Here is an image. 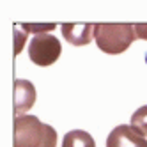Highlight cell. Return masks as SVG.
Listing matches in <instances>:
<instances>
[{
	"label": "cell",
	"instance_id": "cell-1",
	"mask_svg": "<svg viewBox=\"0 0 147 147\" xmlns=\"http://www.w3.org/2000/svg\"><path fill=\"white\" fill-rule=\"evenodd\" d=\"M14 147H57V131L36 115L14 119Z\"/></svg>",
	"mask_w": 147,
	"mask_h": 147
},
{
	"label": "cell",
	"instance_id": "cell-2",
	"mask_svg": "<svg viewBox=\"0 0 147 147\" xmlns=\"http://www.w3.org/2000/svg\"><path fill=\"white\" fill-rule=\"evenodd\" d=\"M94 37L101 51L117 55L131 46L136 34L131 23H98L94 25Z\"/></svg>",
	"mask_w": 147,
	"mask_h": 147
},
{
	"label": "cell",
	"instance_id": "cell-3",
	"mask_svg": "<svg viewBox=\"0 0 147 147\" xmlns=\"http://www.w3.org/2000/svg\"><path fill=\"white\" fill-rule=\"evenodd\" d=\"M62 46L51 34H37L28 43V57L37 66H51L60 57Z\"/></svg>",
	"mask_w": 147,
	"mask_h": 147
},
{
	"label": "cell",
	"instance_id": "cell-4",
	"mask_svg": "<svg viewBox=\"0 0 147 147\" xmlns=\"http://www.w3.org/2000/svg\"><path fill=\"white\" fill-rule=\"evenodd\" d=\"M107 147H147L145 136L136 133L131 126L121 124L113 128L107 138Z\"/></svg>",
	"mask_w": 147,
	"mask_h": 147
},
{
	"label": "cell",
	"instance_id": "cell-5",
	"mask_svg": "<svg viewBox=\"0 0 147 147\" xmlns=\"http://www.w3.org/2000/svg\"><path fill=\"white\" fill-rule=\"evenodd\" d=\"M36 103V89L28 80L18 78L14 82V112L16 115H23L27 110H30Z\"/></svg>",
	"mask_w": 147,
	"mask_h": 147
},
{
	"label": "cell",
	"instance_id": "cell-6",
	"mask_svg": "<svg viewBox=\"0 0 147 147\" xmlns=\"http://www.w3.org/2000/svg\"><path fill=\"white\" fill-rule=\"evenodd\" d=\"M62 36L73 46H85L92 41L94 25H90V23H64L62 25Z\"/></svg>",
	"mask_w": 147,
	"mask_h": 147
},
{
	"label": "cell",
	"instance_id": "cell-7",
	"mask_svg": "<svg viewBox=\"0 0 147 147\" xmlns=\"http://www.w3.org/2000/svg\"><path fill=\"white\" fill-rule=\"evenodd\" d=\"M62 147H96V142H94V138L87 131L73 129L64 135Z\"/></svg>",
	"mask_w": 147,
	"mask_h": 147
},
{
	"label": "cell",
	"instance_id": "cell-8",
	"mask_svg": "<svg viewBox=\"0 0 147 147\" xmlns=\"http://www.w3.org/2000/svg\"><path fill=\"white\" fill-rule=\"evenodd\" d=\"M131 128L142 136H147V105L140 107L131 115Z\"/></svg>",
	"mask_w": 147,
	"mask_h": 147
},
{
	"label": "cell",
	"instance_id": "cell-9",
	"mask_svg": "<svg viewBox=\"0 0 147 147\" xmlns=\"http://www.w3.org/2000/svg\"><path fill=\"white\" fill-rule=\"evenodd\" d=\"M23 28H27V30H30V32H41V30H43V32H45V30H51V28H53L55 25H43V27H41V25H22Z\"/></svg>",
	"mask_w": 147,
	"mask_h": 147
},
{
	"label": "cell",
	"instance_id": "cell-10",
	"mask_svg": "<svg viewBox=\"0 0 147 147\" xmlns=\"http://www.w3.org/2000/svg\"><path fill=\"white\" fill-rule=\"evenodd\" d=\"M135 34L140 39H147V23H136L135 25Z\"/></svg>",
	"mask_w": 147,
	"mask_h": 147
}]
</instances>
